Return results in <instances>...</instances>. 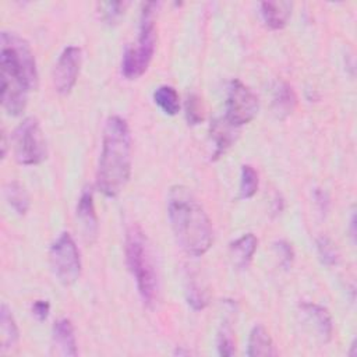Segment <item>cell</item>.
<instances>
[{"label": "cell", "mask_w": 357, "mask_h": 357, "mask_svg": "<svg viewBox=\"0 0 357 357\" xmlns=\"http://www.w3.org/2000/svg\"><path fill=\"white\" fill-rule=\"evenodd\" d=\"M0 78L4 110L11 116L21 114L28 93L36 88L38 70L29 43L14 32H1Z\"/></svg>", "instance_id": "cell-1"}, {"label": "cell", "mask_w": 357, "mask_h": 357, "mask_svg": "<svg viewBox=\"0 0 357 357\" xmlns=\"http://www.w3.org/2000/svg\"><path fill=\"white\" fill-rule=\"evenodd\" d=\"M167 216L180 247L194 257L205 254L213 240L212 223L195 198L184 185H173L167 194Z\"/></svg>", "instance_id": "cell-2"}, {"label": "cell", "mask_w": 357, "mask_h": 357, "mask_svg": "<svg viewBox=\"0 0 357 357\" xmlns=\"http://www.w3.org/2000/svg\"><path fill=\"white\" fill-rule=\"evenodd\" d=\"M131 174V134L127 121L120 116L106 120L102 153L96 172V185L106 197L119 195Z\"/></svg>", "instance_id": "cell-3"}, {"label": "cell", "mask_w": 357, "mask_h": 357, "mask_svg": "<svg viewBox=\"0 0 357 357\" xmlns=\"http://www.w3.org/2000/svg\"><path fill=\"white\" fill-rule=\"evenodd\" d=\"M126 258L144 304L155 307L159 300V273L151 244L138 225L127 230Z\"/></svg>", "instance_id": "cell-4"}, {"label": "cell", "mask_w": 357, "mask_h": 357, "mask_svg": "<svg viewBox=\"0 0 357 357\" xmlns=\"http://www.w3.org/2000/svg\"><path fill=\"white\" fill-rule=\"evenodd\" d=\"M159 4L155 1L144 4L139 18V32L137 43L127 46L121 60V73L127 79L141 77L149 67L156 43V11Z\"/></svg>", "instance_id": "cell-5"}, {"label": "cell", "mask_w": 357, "mask_h": 357, "mask_svg": "<svg viewBox=\"0 0 357 357\" xmlns=\"http://www.w3.org/2000/svg\"><path fill=\"white\" fill-rule=\"evenodd\" d=\"M14 153L18 163L35 166L47 158V146L39 121L35 117L24 119L14 131Z\"/></svg>", "instance_id": "cell-6"}, {"label": "cell", "mask_w": 357, "mask_h": 357, "mask_svg": "<svg viewBox=\"0 0 357 357\" xmlns=\"http://www.w3.org/2000/svg\"><path fill=\"white\" fill-rule=\"evenodd\" d=\"M49 259L53 273L60 283L70 286L78 280L81 275V258L70 233L64 231L53 241L49 250Z\"/></svg>", "instance_id": "cell-7"}, {"label": "cell", "mask_w": 357, "mask_h": 357, "mask_svg": "<svg viewBox=\"0 0 357 357\" xmlns=\"http://www.w3.org/2000/svg\"><path fill=\"white\" fill-rule=\"evenodd\" d=\"M258 107L259 103L257 95L241 81L233 79L227 91L225 120L238 128L257 116Z\"/></svg>", "instance_id": "cell-8"}, {"label": "cell", "mask_w": 357, "mask_h": 357, "mask_svg": "<svg viewBox=\"0 0 357 357\" xmlns=\"http://www.w3.org/2000/svg\"><path fill=\"white\" fill-rule=\"evenodd\" d=\"M82 61L81 49L77 46L66 47L53 70V85L61 95H67L74 88Z\"/></svg>", "instance_id": "cell-9"}, {"label": "cell", "mask_w": 357, "mask_h": 357, "mask_svg": "<svg viewBox=\"0 0 357 357\" xmlns=\"http://www.w3.org/2000/svg\"><path fill=\"white\" fill-rule=\"evenodd\" d=\"M77 220L79 230L86 241H93L98 234V216L93 206V197L91 188H85L77 205Z\"/></svg>", "instance_id": "cell-10"}, {"label": "cell", "mask_w": 357, "mask_h": 357, "mask_svg": "<svg viewBox=\"0 0 357 357\" xmlns=\"http://www.w3.org/2000/svg\"><path fill=\"white\" fill-rule=\"evenodd\" d=\"M53 349L60 356H77V340L74 335V326L70 319H57L53 325Z\"/></svg>", "instance_id": "cell-11"}, {"label": "cell", "mask_w": 357, "mask_h": 357, "mask_svg": "<svg viewBox=\"0 0 357 357\" xmlns=\"http://www.w3.org/2000/svg\"><path fill=\"white\" fill-rule=\"evenodd\" d=\"M301 310L307 321L314 326V331L318 333L319 339L322 342H328L332 337L333 332V324L328 310L314 303L301 304Z\"/></svg>", "instance_id": "cell-12"}, {"label": "cell", "mask_w": 357, "mask_h": 357, "mask_svg": "<svg viewBox=\"0 0 357 357\" xmlns=\"http://www.w3.org/2000/svg\"><path fill=\"white\" fill-rule=\"evenodd\" d=\"M291 8L293 3L290 1H264L261 3V15L271 29H282L291 15Z\"/></svg>", "instance_id": "cell-13"}, {"label": "cell", "mask_w": 357, "mask_h": 357, "mask_svg": "<svg viewBox=\"0 0 357 357\" xmlns=\"http://www.w3.org/2000/svg\"><path fill=\"white\" fill-rule=\"evenodd\" d=\"M247 356L248 357L276 356L273 342L268 331L262 325H255L251 329L250 337H248V346H247Z\"/></svg>", "instance_id": "cell-14"}, {"label": "cell", "mask_w": 357, "mask_h": 357, "mask_svg": "<svg viewBox=\"0 0 357 357\" xmlns=\"http://www.w3.org/2000/svg\"><path fill=\"white\" fill-rule=\"evenodd\" d=\"M236 128L237 127L229 124L225 119L213 120V123L211 126V137L215 141L213 158H219L220 155H223L227 151V148L231 146V144L237 138Z\"/></svg>", "instance_id": "cell-15"}, {"label": "cell", "mask_w": 357, "mask_h": 357, "mask_svg": "<svg viewBox=\"0 0 357 357\" xmlns=\"http://www.w3.org/2000/svg\"><path fill=\"white\" fill-rule=\"evenodd\" d=\"M258 238L252 233H247L230 244V252L234 265L238 268H247L257 250Z\"/></svg>", "instance_id": "cell-16"}, {"label": "cell", "mask_w": 357, "mask_h": 357, "mask_svg": "<svg viewBox=\"0 0 357 357\" xmlns=\"http://www.w3.org/2000/svg\"><path fill=\"white\" fill-rule=\"evenodd\" d=\"M0 343H1V353H6L7 350H11L18 342V326L15 324V319L10 311V308L6 304H1L0 307Z\"/></svg>", "instance_id": "cell-17"}, {"label": "cell", "mask_w": 357, "mask_h": 357, "mask_svg": "<svg viewBox=\"0 0 357 357\" xmlns=\"http://www.w3.org/2000/svg\"><path fill=\"white\" fill-rule=\"evenodd\" d=\"M296 107V95L293 88L286 84L280 82L273 92V110L278 114V117L284 119L289 116Z\"/></svg>", "instance_id": "cell-18"}, {"label": "cell", "mask_w": 357, "mask_h": 357, "mask_svg": "<svg viewBox=\"0 0 357 357\" xmlns=\"http://www.w3.org/2000/svg\"><path fill=\"white\" fill-rule=\"evenodd\" d=\"M153 102L162 109L163 113L174 116L180 110V98L177 91L170 85H162L153 92Z\"/></svg>", "instance_id": "cell-19"}, {"label": "cell", "mask_w": 357, "mask_h": 357, "mask_svg": "<svg viewBox=\"0 0 357 357\" xmlns=\"http://www.w3.org/2000/svg\"><path fill=\"white\" fill-rule=\"evenodd\" d=\"M4 195L10 206L18 213L25 215L29 208V197L25 187L18 181H10L4 187Z\"/></svg>", "instance_id": "cell-20"}, {"label": "cell", "mask_w": 357, "mask_h": 357, "mask_svg": "<svg viewBox=\"0 0 357 357\" xmlns=\"http://www.w3.org/2000/svg\"><path fill=\"white\" fill-rule=\"evenodd\" d=\"M259 178L257 170L251 165H243L241 166V176H240V190H238V198L240 199H248L255 195L258 190Z\"/></svg>", "instance_id": "cell-21"}, {"label": "cell", "mask_w": 357, "mask_h": 357, "mask_svg": "<svg viewBox=\"0 0 357 357\" xmlns=\"http://www.w3.org/2000/svg\"><path fill=\"white\" fill-rule=\"evenodd\" d=\"M317 250H318V255L321 258V261L328 265V266H332V265H336L337 261H339V252H337V248L336 245L332 243L331 238L325 237V236H321L318 237L317 240Z\"/></svg>", "instance_id": "cell-22"}, {"label": "cell", "mask_w": 357, "mask_h": 357, "mask_svg": "<svg viewBox=\"0 0 357 357\" xmlns=\"http://www.w3.org/2000/svg\"><path fill=\"white\" fill-rule=\"evenodd\" d=\"M124 8L126 3L123 1H106L99 4V13L102 15V20L107 24H114L124 13Z\"/></svg>", "instance_id": "cell-23"}, {"label": "cell", "mask_w": 357, "mask_h": 357, "mask_svg": "<svg viewBox=\"0 0 357 357\" xmlns=\"http://www.w3.org/2000/svg\"><path fill=\"white\" fill-rule=\"evenodd\" d=\"M218 351L220 356H233L234 354L233 331L227 324H225L218 333Z\"/></svg>", "instance_id": "cell-24"}, {"label": "cell", "mask_w": 357, "mask_h": 357, "mask_svg": "<svg viewBox=\"0 0 357 357\" xmlns=\"http://www.w3.org/2000/svg\"><path fill=\"white\" fill-rule=\"evenodd\" d=\"M185 117L188 124H199L204 120V114H202V105L201 100L197 95H188L187 98V103H185Z\"/></svg>", "instance_id": "cell-25"}, {"label": "cell", "mask_w": 357, "mask_h": 357, "mask_svg": "<svg viewBox=\"0 0 357 357\" xmlns=\"http://www.w3.org/2000/svg\"><path fill=\"white\" fill-rule=\"evenodd\" d=\"M276 250L280 255V261H282V265L284 268H289L291 265V261H293V248L289 243L286 241H279L276 243Z\"/></svg>", "instance_id": "cell-26"}, {"label": "cell", "mask_w": 357, "mask_h": 357, "mask_svg": "<svg viewBox=\"0 0 357 357\" xmlns=\"http://www.w3.org/2000/svg\"><path fill=\"white\" fill-rule=\"evenodd\" d=\"M188 304L194 308V310H202L206 305V297L204 296V293L195 287H190L188 290Z\"/></svg>", "instance_id": "cell-27"}, {"label": "cell", "mask_w": 357, "mask_h": 357, "mask_svg": "<svg viewBox=\"0 0 357 357\" xmlns=\"http://www.w3.org/2000/svg\"><path fill=\"white\" fill-rule=\"evenodd\" d=\"M50 304L46 300H36L32 305V314L36 317L38 321H45L49 315Z\"/></svg>", "instance_id": "cell-28"}, {"label": "cell", "mask_w": 357, "mask_h": 357, "mask_svg": "<svg viewBox=\"0 0 357 357\" xmlns=\"http://www.w3.org/2000/svg\"><path fill=\"white\" fill-rule=\"evenodd\" d=\"M314 197H315V199H317V204L319 205V209H321V211H326L328 204H329V198H328V195H326L324 191L317 190V191H315V194H314Z\"/></svg>", "instance_id": "cell-29"}, {"label": "cell", "mask_w": 357, "mask_h": 357, "mask_svg": "<svg viewBox=\"0 0 357 357\" xmlns=\"http://www.w3.org/2000/svg\"><path fill=\"white\" fill-rule=\"evenodd\" d=\"M354 225H356V215L353 213V215H351V219H350V227H351V237H353V238L356 237V230H354Z\"/></svg>", "instance_id": "cell-30"}]
</instances>
